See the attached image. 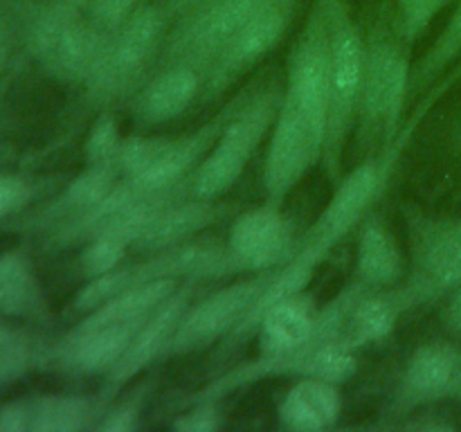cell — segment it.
I'll return each mask as SVG.
<instances>
[{
  "mask_svg": "<svg viewBox=\"0 0 461 432\" xmlns=\"http://www.w3.org/2000/svg\"><path fill=\"white\" fill-rule=\"evenodd\" d=\"M428 111H430L428 104L426 106H423V102L419 104L412 120L405 124V129H401V133L383 151H378V156L365 158L354 171L342 176L340 183L333 184V194L324 210L315 216L306 232L300 238H295V246H293L286 261L279 268L270 270L268 282H266L259 300L248 310L241 324L219 345V349H216L219 363L241 351L255 338L261 318L275 302L309 288L315 273L329 259L333 248L367 216L369 207L385 192L392 169H396L410 140L414 138V130L421 124Z\"/></svg>",
  "mask_w": 461,
  "mask_h": 432,
  "instance_id": "1",
  "label": "cell"
},
{
  "mask_svg": "<svg viewBox=\"0 0 461 432\" xmlns=\"http://www.w3.org/2000/svg\"><path fill=\"white\" fill-rule=\"evenodd\" d=\"M169 21L160 0H144L138 12L108 39L84 84L86 104L93 111L102 112L113 104L133 99L149 79L151 66L160 58Z\"/></svg>",
  "mask_w": 461,
  "mask_h": 432,
  "instance_id": "2",
  "label": "cell"
},
{
  "mask_svg": "<svg viewBox=\"0 0 461 432\" xmlns=\"http://www.w3.org/2000/svg\"><path fill=\"white\" fill-rule=\"evenodd\" d=\"M327 16L329 52H331V104H329L327 138L322 166L329 184H338L345 169L347 142L354 135L360 81L365 70V43L349 0H320Z\"/></svg>",
  "mask_w": 461,
  "mask_h": 432,
  "instance_id": "3",
  "label": "cell"
},
{
  "mask_svg": "<svg viewBox=\"0 0 461 432\" xmlns=\"http://www.w3.org/2000/svg\"><path fill=\"white\" fill-rule=\"evenodd\" d=\"M412 66L390 34L374 32L365 50V70L356 108L354 140L363 158L376 156L401 133L410 99Z\"/></svg>",
  "mask_w": 461,
  "mask_h": 432,
  "instance_id": "4",
  "label": "cell"
},
{
  "mask_svg": "<svg viewBox=\"0 0 461 432\" xmlns=\"http://www.w3.org/2000/svg\"><path fill=\"white\" fill-rule=\"evenodd\" d=\"M408 266L396 286L405 313L444 300L461 286V216L403 207Z\"/></svg>",
  "mask_w": 461,
  "mask_h": 432,
  "instance_id": "5",
  "label": "cell"
},
{
  "mask_svg": "<svg viewBox=\"0 0 461 432\" xmlns=\"http://www.w3.org/2000/svg\"><path fill=\"white\" fill-rule=\"evenodd\" d=\"M239 274L228 246L219 241H185L180 246L165 248V250L149 252L142 261L129 266H117L108 273L90 277L84 286L77 291L72 300V310L79 315L90 313L104 302L115 297L117 292L126 291L138 284L156 282V279H219Z\"/></svg>",
  "mask_w": 461,
  "mask_h": 432,
  "instance_id": "6",
  "label": "cell"
},
{
  "mask_svg": "<svg viewBox=\"0 0 461 432\" xmlns=\"http://www.w3.org/2000/svg\"><path fill=\"white\" fill-rule=\"evenodd\" d=\"M30 52L48 75L66 84H86L111 36L88 21L84 9L63 0H43L25 12Z\"/></svg>",
  "mask_w": 461,
  "mask_h": 432,
  "instance_id": "7",
  "label": "cell"
},
{
  "mask_svg": "<svg viewBox=\"0 0 461 432\" xmlns=\"http://www.w3.org/2000/svg\"><path fill=\"white\" fill-rule=\"evenodd\" d=\"M282 90L284 86H279L277 81L259 84L252 90L250 97L225 124L214 147L207 151V156L194 171V196L219 201L239 183L250 158L270 135L279 102H282Z\"/></svg>",
  "mask_w": 461,
  "mask_h": 432,
  "instance_id": "8",
  "label": "cell"
},
{
  "mask_svg": "<svg viewBox=\"0 0 461 432\" xmlns=\"http://www.w3.org/2000/svg\"><path fill=\"white\" fill-rule=\"evenodd\" d=\"M302 0H264L246 25L228 40L203 81L198 102H219L228 90L241 84L268 54H273L291 30Z\"/></svg>",
  "mask_w": 461,
  "mask_h": 432,
  "instance_id": "9",
  "label": "cell"
},
{
  "mask_svg": "<svg viewBox=\"0 0 461 432\" xmlns=\"http://www.w3.org/2000/svg\"><path fill=\"white\" fill-rule=\"evenodd\" d=\"M282 94L324 142L331 104V52L327 16L320 0H311L304 25L288 54Z\"/></svg>",
  "mask_w": 461,
  "mask_h": 432,
  "instance_id": "10",
  "label": "cell"
},
{
  "mask_svg": "<svg viewBox=\"0 0 461 432\" xmlns=\"http://www.w3.org/2000/svg\"><path fill=\"white\" fill-rule=\"evenodd\" d=\"M268 274L270 270L246 273L228 286L205 295L203 300L192 302L189 309L185 310L176 333L171 336L162 360L196 354V351L210 349L216 342L221 345L259 300L266 282H268Z\"/></svg>",
  "mask_w": 461,
  "mask_h": 432,
  "instance_id": "11",
  "label": "cell"
},
{
  "mask_svg": "<svg viewBox=\"0 0 461 432\" xmlns=\"http://www.w3.org/2000/svg\"><path fill=\"white\" fill-rule=\"evenodd\" d=\"M264 0H207L178 21L174 32L167 34L158 66H189L198 70L205 81L221 50L246 25L248 18L259 9Z\"/></svg>",
  "mask_w": 461,
  "mask_h": 432,
  "instance_id": "12",
  "label": "cell"
},
{
  "mask_svg": "<svg viewBox=\"0 0 461 432\" xmlns=\"http://www.w3.org/2000/svg\"><path fill=\"white\" fill-rule=\"evenodd\" d=\"M324 142L304 117L282 94L277 117L270 129L264 162V196L273 207H284L302 180L322 162Z\"/></svg>",
  "mask_w": 461,
  "mask_h": 432,
  "instance_id": "13",
  "label": "cell"
},
{
  "mask_svg": "<svg viewBox=\"0 0 461 432\" xmlns=\"http://www.w3.org/2000/svg\"><path fill=\"white\" fill-rule=\"evenodd\" d=\"M461 367V346L453 340L423 342L405 363L392 394L387 418H408L417 410L450 399Z\"/></svg>",
  "mask_w": 461,
  "mask_h": 432,
  "instance_id": "14",
  "label": "cell"
},
{
  "mask_svg": "<svg viewBox=\"0 0 461 432\" xmlns=\"http://www.w3.org/2000/svg\"><path fill=\"white\" fill-rule=\"evenodd\" d=\"M194 302V282L180 284L147 320L138 327V331L131 338L129 346L117 360L115 367L104 376L102 396L111 400L113 396L120 394L133 378H138L144 369L151 367L153 363H160L171 336L178 328L185 310Z\"/></svg>",
  "mask_w": 461,
  "mask_h": 432,
  "instance_id": "15",
  "label": "cell"
},
{
  "mask_svg": "<svg viewBox=\"0 0 461 432\" xmlns=\"http://www.w3.org/2000/svg\"><path fill=\"white\" fill-rule=\"evenodd\" d=\"M111 400L81 394H34L0 405V432L95 430Z\"/></svg>",
  "mask_w": 461,
  "mask_h": 432,
  "instance_id": "16",
  "label": "cell"
},
{
  "mask_svg": "<svg viewBox=\"0 0 461 432\" xmlns=\"http://www.w3.org/2000/svg\"><path fill=\"white\" fill-rule=\"evenodd\" d=\"M295 238L291 219L284 216L282 207L264 202L234 220L225 246L239 273H266L286 261Z\"/></svg>",
  "mask_w": 461,
  "mask_h": 432,
  "instance_id": "17",
  "label": "cell"
},
{
  "mask_svg": "<svg viewBox=\"0 0 461 432\" xmlns=\"http://www.w3.org/2000/svg\"><path fill=\"white\" fill-rule=\"evenodd\" d=\"M140 324H88L79 320L68 336L59 340L54 363L72 374L106 376L122 358Z\"/></svg>",
  "mask_w": 461,
  "mask_h": 432,
  "instance_id": "18",
  "label": "cell"
},
{
  "mask_svg": "<svg viewBox=\"0 0 461 432\" xmlns=\"http://www.w3.org/2000/svg\"><path fill=\"white\" fill-rule=\"evenodd\" d=\"M203 75L189 66L171 63L149 76L133 94L131 112L140 126H158L185 115L201 99Z\"/></svg>",
  "mask_w": 461,
  "mask_h": 432,
  "instance_id": "19",
  "label": "cell"
},
{
  "mask_svg": "<svg viewBox=\"0 0 461 432\" xmlns=\"http://www.w3.org/2000/svg\"><path fill=\"white\" fill-rule=\"evenodd\" d=\"M223 214L225 205H221L214 198H180L149 220L147 228L135 238L133 248L149 255V252L180 246L185 241H192V237L201 234L210 225H214Z\"/></svg>",
  "mask_w": 461,
  "mask_h": 432,
  "instance_id": "20",
  "label": "cell"
},
{
  "mask_svg": "<svg viewBox=\"0 0 461 432\" xmlns=\"http://www.w3.org/2000/svg\"><path fill=\"white\" fill-rule=\"evenodd\" d=\"M408 266V256L401 250L390 225L378 214L360 220L358 243H356L354 279L372 291L392 288L401 282Z\"/></svg>",
  "mask_w": 461,
  "mask_h": 432,
  "instance_id": "21",
  "label": "cell"
},
{
  "mask_svg": "<svg viewBox=\"0 0 461 432\" xmlns=\"http://www.w3.org/2000/svg\"><path fill=\"white\" fill-rule=\"evenodd\" d=\"M318 304L306 295V291L275 302L257 327L259 354L277 356L304 346L318 331Z\"/></svg>",
  "mask_w": 461,
  "mask_h": 432,
  "instance_id": "22",
  "label": "cell"
},
{
  "mask_svg": "<svg viewBox=\"0 0 461 432\" xmlns=\"http://www.w3.org/2000/svg\"><path fill=\"white\" fill-rule=\"evenodd\" d=\"M342 399L338 385L320 378H300L279 403V426L293 432H318L336 426Z\"/></svg>",
  "mask_w": 461,
  "mask_h": 432,
  "instance_id": "23",
  "label": "cell"
},
{
  "mask_svg": "<svg viewBox=\"0 0 461 432\" xmlns=\"http://www.w3.org/2000/svg\"><path fill=\"white\" fill-rule=\"evenodd\" d=\"M117 178H120V171L115 165H86V169L75 176L63 187V192L36 214L34 225L54 232L70 220L79 219L106 196Z\"/></svg>",
  "mask_w": 461,
  "mask_h": 432,
  "instance_id": "24",
  "label": "cell"
},
{
  "mask_svg": "<svg viewBox=\"0 0 461 432\" xmlns=\"http://www.w3.org/2000/svg\"><path fill=\"white\" fill-rule=\"evenodd\" d=\"M403 313L405 306L401 302L399 292L394 291V286L383 288V291L365 288L351 304L349 313H347L345 327H342V340L354 346L356 351L360 346L385 340L394 331L396 322Z\"/></svg>",
  "mask_w": 461,
  "mask_h": 432,
  "instance_id": "25",
  "label": "cell"
},
{
  "mask_svg": "<svg viewBox=\"0 0 461 432\" xmlns=\"http://www.w3.org/2000/svg\"><path fill=\"white\" fill-rule=\"evenodd\" d=\"M0 313L30 320L48 315L43 288L23 252L0 256Z\"/></svg>",
  "mask_w": 461,
  "mask_h": 432,
  "instance_id": "26",
  "label": "cell"
},
{
  "mask_svg": "<svg viewBox=\"0 0 461 432\" xmlns=\"http://www.w3.org/2000/svg\"><path fill=\"white\" fill-rule=\"evenodd\" d=\"M180 286L176 279H156V282L138 284L117 292L102 306L86 313L81 322L88 324H140Z\"/></svg>",
  "mask_w": 461,
  "mask_h": 432,
  "instance_id": "27",
  "label": "cell"
},
{
  "mask_svg": "<svg viewBox=\"0 0 461 432\" xmlns=\"http://www.w3.org/2000/svg\"><path fill=\"white\" fill-rule=\"evenodd\" d=\"M461 58V0H455L435 43L426 50L410 76V97H421Z\"/></svg>",
  "mask_w": 461,
  "mask_h": 432,
  "instance_id": "28",
  "label": "cell"
},
{
  "mask_svg": "<svg viewBox=\"0 0 461 432\" xmlns=\"http://www.w3.org/2000/svg\"><path fill=\"white\" fill-rule=\"evenodd\" d=\"M169 135H129L122 140L115 166L122 178L142 180L165 153Z\"/></svg>",
  "mask_w": 461,
  "mask_h": 432,
  "instance_id": "29",
  "label": "cell"
},
{
  "mask_svg": "<svg viewBox=\"0 0 461 432\" xmlns=\"http://www.w3.org/2000/svg\"><path fill=\"white\" fill-rule=\"evenodd\" d=\"M131 243L126 238L115 237V234H99V237L88 238L81 248L79 270L86 279L97 277V274L108 273L124 264L126 250Z\"/></svg>",
  "mask_w": 461,
  "mask_h": 432,
  "instance_id": "30",
  "label": "cell"
},
{
  "mask_svg": "<svg viewBox=\"0 0 461 432\" xmlns=\"http://www.w3.org/2000/svg\"><path fill=\"white\" fill-rule=\"evenodd\" d=\"M455 0H396L399 34L405 48L417 43L441 12L453 7Z\"/></svg>",
  "mask_w": 461,
  "mask_h": 432,
  "instance_id": "31",
  "label": "cell"
},
{
  "mask_svg": "<svg viewBox=\"0 0 461 432\" xmlns=\"http://www.w3.org/2000/svg\"><path fill=\"white\" fill-rule=\"evenodd\" d=\"M124 135L120 133L115 117L108 111H102L90 126L84 144L86 165H115L117 151L122 147Z\"/></svg>",
  "mask_w": 461,
  "mask_h": 432,
  "instance_id": "32",
  "label": "cell"
},
{
  "mask_svg": "<svg viewBox=\"0 0 461 432\" xmlns=\"http://www.w3.org/2000/svg\"><path fill=\"white\" fill-rule=\"evenodd\" d=\"M144 400H147V387H138L131 392L124 400L115 405H108L104 410L102 418L97 421L95 430L99 432H131L138 430L142 423Z\"/></svg>",
  "mask_w": 461,
  "mask_h": 432,
  "instance_id": "33",
  "label": "cell"
},
{
  "mask_svg": "<svg viewBox=\"0 0 461 432\" xmlns=\"http://www.w3.org/2000/svg\"><path fill=\"white\" fill-rule=\"evenodd\" d=\"M34 360L32 345L25 336L0 328V385L16 381Z\"/></svg>",
  "mask_w": 461,
  "mask_h": 432,
  "instance_id": "34",
  "label": "cell"
},
{
  "mask_svg": "<svg viewBox=\"0 0 461 432\" xmlns=\"http://www.w3.org/2000/svg\"><path fill=\"white\" fill-rule=\"evenodd\" d=\"M142 3L144 0H90L84 12L99 32L113 36Z\"/></svg>",
  "mask_w": 461,
  "mask_h": 432,
  "instance_id": "35",
  "label": "cell"
},
{
  "mask_svg": "<svg viewBox=\"0 0 461 432\" xmlns=\"http://www.w3.org/2000/svg\"><path fill=\"white\" fill-rule=\"evenodd\" d=\"M221 426H223V414L219 412L216 403H192L171 421V430L180 432H214Z\"/></svg>",
  "mask_w": 461,
  "mask_h": 432,
  "instance_id": "36",
  "label": "cell"
},
{
  "mask_svg": "<svg viewBox=\"0 0 461 432\" xmlns=\"http://www.w3.org/2000/svg\"><path fill=\"white\" fill-rule=\"evenodd\" d=\"M32 196L30 184L16 176H0V219L21 210Z\"/></svg>",
  "mask_w": 461,
  "mask_h": 432,
  "instance_id": "37",
  "label": "cell"
},
{
  "mask_svg": "<svg viewBox=\"0 0 461 432\" xmlns=\"http://www.w3.org/2000/svg\"><path fill=\"white\" fill-rule=\"evenodd\" d=\"M403 428L405 430H455V423L441 414H410Z\"/></svg>",
  "mask_w": 461,
  "mask_h": 432,
  "instance_id": "38",
  "label": "cell"
},
{
  "mask_svg": "<svg viewBox=\"0 0 461 432\" xmlns=\"http://www.w3.org/2000/svg\"><path fill=\"white\" fill-rule=\"evenodd\" d=\"M441 320H444L446 331L461 340V286L448 295V304H446Z\"/></svg>",
  "mask_w": 461,
  "mask_h": 432,
  "instance_id": "39",
  "label": "cell"
},
{
  "mask_svg": "<svg viewBox=\"0 0 461 432\" xmlns=\"http://www.w3.org/2000/svg\"><path fill=\"white\" fill-rule=\"evenodd\" d=\"M12 43H14V34H12V21H9L7 12L0 7V70L7 63L9 54H12Z\"/></svg>",
  "mask_w": 461,
  "mask_h": 432,
  "instance_id": "40",
  "label": "cell"
},
{
  "mask_svg": "<svg viewBox=\"0 0 461 432\" xmlns=\"http://www.w3.org/2000/svg\"><path fill=\"white\" fill-rule=\"evenodd\" d=\"M201 3L203 0H160L165 12L169 14V18H174V21H183V18H187Z\"/></svg>",
  "mask_w": 461,
  "mask_h": 432,
  "instance_id": "41",
  "label": "cell"
},
{
  "mask_svg": "<svg viewBox=\"0 0 461 432\" xmlns=\"http://www.w3.org/2000/svg\"><path fill=\"white\" fill-rule=\"evenodd\" d=\"M448 144L455 153L461 158V108L455 112L453 122H450V129H448Z\"/></svg>",
  "mask_w": 461,
  "mask_h": 432,
  "instance_id": "42",
  "label": "cell"
},
{
  "mask_svg": "<svg viewBox=\"0 0 461 432\" xmlns=\"http://www.w3.org/2000/svg\"><path fill=\"white\" fill-rule=\"evenodd\" d=\"M457 81H461V63H459L457 68H455L453 72H450L448 76H444V79H439V81H437V84L432 86V88H435L437 93H439V94H444L446 90H448L450 86H455V84H457Z\"/></svg>",
  "mask_w": 461,
  "mask_h": 432,
  "instance_id": "43",
  "label": "cell"
},
{
  "mask_svg": "<svg viewBox=\"0 0 461 432\" xmlns=\"http://www.w3.org/2000/svg\"><path fill=\"white\" fill-rule=\"evenodd\" d=\"M450 399L457 400V403H461V367H459L457 381H455V387H453V394H450Z\"/></svg>",
  "mask_w": 461,
  "mask_h": 432,
  "instance_id": "44",
  "label": "cell"
},
{
  "mask_svg": "<svg viewBox=\"0 0 461 432\" xmlns=\"http://www.w3.org/2000/svg\"><path fill=\"white\" fill-rule=\"evenodd\" d=\"M63 3L72 4V7H77V9H86V4H88L90 0H63Z\"/></svg>",
  "mask_w": 461,
  "mask_h": 432,
  "instance_id": "45",
  "label": "cell"
},
{
  "mask_svg": "<svg viewBox=\"0 0 461 432\" xmlns=\"http://www.w3.org/2000/svg\"><path fill=\"white\" fill-rule=\"evenodd\" d=\"M203 3H207V0H203ZM203 3H201V4H203ZM201 4H198V7H201Z\"/></svg>",
  "mask_w": 461,
  "mask_h": 432,
  "instance_id": "46",
  "label": "cell"
}]
</instances>
